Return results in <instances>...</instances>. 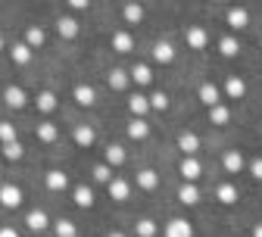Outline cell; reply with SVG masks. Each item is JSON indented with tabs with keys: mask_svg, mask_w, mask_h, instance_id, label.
I'll use <instances>...</instances> for the list:
<instances>
[{
	"mask_svg": "<svg viewBox=\"0 0 262 237\" xmlns=\"http://www.w3.org/2000/svg\"><path fill=\"white\" fill-rule=\"evenodd\" d=\"M0 153H4V159H10V162H19L22 159V144H19V138L16 141H7V144H0Z\"/></svg>",
	"mask_w": 262,
	"mask_h": 237,
	"instance_id": "d590c367",
	"label": "cell"
},
{
	"mask_svg": "<svg viewBox=\"0 0 262 237\" xmlns=\"http://www.w3.org/2000/svg\"><path fill=\"white\" fill-rule=\"evenodd\" d=\"M184 44L190 50H206L209 47V31H206V25H187L184 28Z\"/></svg>",
	"mask_w": 262,
	"mask_h": 237,
	"instance_id": "6da1fadb",
	"label": "cell"
},
{
	"mask_svg": "<svg viewBox=\"0 0 262 237\" xmlns=\"http://www.w3.org/2000/svg\"><path fill=\"white\" fill-rule=\"evenodd\" d=\"M196 100H200L203 106H215V103H222V88L219 84H212V81H203L200 88H196Z\"/></svg>",
	"mask_w": 262,
	"mask_h": 237,
	"instance_id": "5b68a950",
	"label": "cell"
},
{
	"mask_svg": "<svg viewBox=\"0 0 262 237\" xmlns=\"http://www.w3.org/2000/svg\"><path fill=\"white\" fill-rule=\"evenodd\" d=\"M122 19L128 25H141L144 22V7L138 4V0H125V7H122Z\"/></svg>",
	"mask_w": 262,
	"mask_h": 237,
	"instance_id": "484cf974",
	"label": "cell"
},
{
	"mask_svg": "<svg viewBox=\"0 0 262 237\" xmlns=\"http://www.w3.org/2000/svg\"><path fill=\"white\" fill-rule=\"evenodd\" d=\"M200 147H203V141H200V134H196V131H181L178 134V150L184 156H196Z\"/></svg>",
	"mask_w": 262,
	"mask_h": 237,
	"instance_id": "30bf717a",
	"label": "cell"
},
{
	"mask_svg": "<svg viewBox=\"0 0 262 237\" xmlns=\"http://www.w3.org/2000/svg\"><path fill=\"white\" fill-rule=\"evenodd\" d=\"M0 206L19 209L22 206V187L19 184H0Z\"/></svg>",
	"mask_w": 262,
	"mask_h": 237,
	"instance_id": "52a82bcc",
	"label": "cell"
},
{
	"mask_svg": "<svg viewBox=\"0 0 262 237\" xmlns=\"http://www.w3.org/2000/svg\"><path fill=\"white\" fill-rule=\"evenodd\" d=\"M35 134H38L41 144H56V141H59V128H56L53 122H38V125H35Z\"/></svg>",
	"mask_w": 262,
	"mask_h": 237,
	"instance_id": "4dcf8cb0",
	"label": "cell"
},
{
	"mask_svg": "<svg viewBox=\"0 0 262 237\" xmlns=\"http://www.w3.org/2000/svg\"><path fill=\"white\" fill-rule=\"evenodd\" d=\"M222 97H228V100H244L247 97V81L241 75H228L225 78V88H222Z\"/></svg>",
	"mask_w": 262,
	"mask_h": 237,
	"instance_id": "9c48e42d",
	"label": "cell"
},
{
	"mask_svg": "<svg viewBox=\"0 0 262 237\" xmlns=\"http://www.w3.org/2000/svg\"><path fill=\"white\" fill-rule=\"evenodd\" d=\"M25 44H28L31 50H41V47L47 44V31H44L41 25H28V28H25Z\"/></svg>",
	"mask_w": 262,
	"mask_h": 237,
	"instance_id": "83f0119b",
	"label": "cell"
},
{
	"mask_svg": "<svg viewBox=\"0 0 262 237\" xmlns=\"http://www.w3.org/2000/svg\"><path fill=\"white\" fill-rule=\"evenodd\" d=\"M0 237H19V231L13 225H4V228H0Z\"/></svg>",
	"mask_w": 262,
	"mask_h": 237,
	"instance_id": "7bdbcfd3",
	"label": "cell"
},
{
	"mask_svg": "<svg viewBox=\"0 0 262 237\" xmlns=\"http://www.w3.org/2000/svg\"><path fill=\"white\" fill-rule=\"evenodd\" d=\"M106 237H125V234H122V231H110Z\"/></svg>",
	"mask_w": 262,
	"mask_h": 237,
	"instance_id": "f6af8a7d",
	"label": "cell"
},
{
	"mask_svg": "<svg viewBox=\"0 0 262 237\" xmlns=\"http://www.w3.org/2000/svg\"><path fill=\"white\" fill-rule=\"evenodd\" d=\"M128 113L131 116H141V119H147V113H150V100H147V94H131L128 97Z\"/></svg>",
	"mask_w": 262,
	"mask_h": 237,
	"instance_id": "cb8c5ba5",
	"label": "cell"
},
{
	"mask_svg": "<svg viewBox=\"0 0 262 237\" xmlns=\"http://www.w3.org/2000/svg\"><path fill=\"white\" fill-rule=\"evenodd\" d=\"M106 193H110L116 203H125V200H131V184H128L125 178H116V175H113V178L106 181Z\"/></svg>",
	"mask_w": 262,
	"mask_h": 237,
	"instance_id": "e0dca14e",
	"label": "cell"
},
{
	"mask_svg": "<svg viewBox=\"0 0 262 237\" xmlns=\"http://www.w3.org/2000/svg\"><path fill=\"white\" fill-rule=\"evenodd\" d=\"M150 53H153V62H159V66H172V62H175V56H178L172 41H156Z\"/></svg>",
	"mask_w": 262,
	"mask_h": 237,
	"instance_id": "ba28073f",
	"label": "cell"
},
{
	"mask_svg": "<svg viewBox=\"0 0 262 237\" xmlns=\"http://www.w3.org/2000/svg\"><path fill=\"white\" fill-rule=\"evenodd\" d=\"M44 184H47V190H53V193H62L66 187H69V175H66L62 168H50V172L44 175Z\"/></svg>",
	"mask_w": 262,
	"mask_h": 237,
	"instance_id": "44dd1931",
	"label": "cell"
},
{
	"mask_svg": "<svg viewBox=\"0 0 262 237\" xmlns=\"http://www.w3.org/2000/svg\"><path fill=\"white\" fill-rule=\"evenodd\" d=\"M125 134H128L131 141H147L150 138V122L141 119V116H131V122L125 125Z\"/></svg>",
	"mask_w": 262,
	"mask_h": 237,
	"instance_id": "4fadbf2b",
	"label": "cell"
},
{
	"mask_svg": "<svg viewBox=\"0 0 262 237\" xmlns=\"http://www.w3.org/2000/svg\"><path fill=\"white\" fill-rule=\"evenodd\" d=\"M219 53H222L225 59H234V56L241 53V41H237L234 35H222V38H219Z\"/></svg>",
	"mask_w": 262,
	"mask_h": 237,
	"instance_id": "d6a6232c",
	"label": "cell"
},
{
	"mask_svg": "<svg viewBox=\"0 0 262 237\" xmlns=\"http://www.w3.org/2000/svg\"><path fill=\"white\" fill-rule=\"evenodd\" d=\"M91 178H94L97 184H106V181L113 178V168H110L106 162H97V165L91 168Z\"/></svg>",
	"mask_w": 262,
	"mask_h": 237,
	"instance_id": "f35d334b",
	"label": "cell"
},
{
	"mask_svg": "<svg viewBox=\"0 0 262 237\" xmlns=\"http://www.w3.org/2000/svg\"><path fill=\"white\" fill-rule=\"evenodd\" d=\"M72 100H75L78 106H94L97 103V91L91 84H75L72 88Z\"/></svg>",
	"mask_w": 262,
	"mask_h": 237,
	"instance_id": "d4e9b609",
	"label": "cell"
},
{
	"mask_svg": "<svg viewBox=\"0 0 262 237\" xmlns=\"http://www.w3.org/2000/svg\"><path fill=\"white\" fill-rule=\"evenodd\" d=\"M110 47L116 53H131V50L138 47V41H135V35H131L128 28H119V31H113V35H110Z\"/></svg>",
	"mask_w": 262,
	"mask_h": 237,
	"instance_id": "7a4b0ae2",
	"label": "cell"
},
{
	"mask_svg": "<svg viewBox=\"0 0 262 237\" xmlns=\"http://www.w3.org/2000/svg\"><path fill=\"white\" fill-rule=\"evenodd\" d=\"M0 91H4V88H0Z\"/></svg>",
	"mask_w": 262,
	"mask_h": 237,
	"instance_id": "f907efd6",
	"label": "cell"
},
{
	"mask_svg": "<svg viewBox=\"0 0 262 237\" xmlns=\"http://www.w3.org/2000/svg\"><path fill=\"white\" fill-rule=\"evenodd\" d=\"M72 141H75L81 150H91V147H94V141H97V134H94V128H91V125H75V128H72Z\"/></svg>",
	"mask_w": 262,
	"mask_h": 237,
	"instance_id": "603a6c76",
	"label": "cell"
},
{
	"mask_svg": "<svg viewBox=\"0 0 262 237\" xmlns=\"http://www.w3.org/2000/svg\"><path fill=\"white\" fill-rule=\"evenodd\" d=\"M103 162H106L110 168H119V165L128 162V150H125L122 144H106V150H103Z\"/></svg>",
	"mask_w": 262,
	"mask_h": 237,
	"instance_id": "ac0fdd59",
	"label": "cell"
},
{
	"mask_svg": "<svg viewBox=\"0 0 262 237\" xmlns=\"http://www.w3.org/2000/svg\"><path fill=\"white\" fill-rule=\"evenodd\" d=\"M222 165H225V172H228V175H241L244 168H247V159H244L241 150H225Z\"/></svg>",
	"mask_w": 262,
	"mask_h": 237,
	"instance_id": "9a60e30c",
	"label": "cell"
},
{
	"mask_svg": "<svg viewBox=\"0 0 262 237\" xmlns=\"http://www.w3.org/2000/svg\"><path fill=\"white\" fill-rule=\"evenodd\" d=\"M178 203H184V206H196V203H200V187H196L193 181H184L178 187Z\"/></svg>",
	"mask_w": 262,
	"mask_h": 237,
	"instance_id": "f1b7e54d",
	"label": "cell"
},
{
	"mask_svg": "<svg viewBox=\"0 0 262 237\" xmlns=\"http://www.w3.org/2000/svg\"><path fill=\"white\" fill-rule=\"evenodd\" d=\"M16 141V125L13 122H0V144Z\"/></svg>",
	"mask_w": 262,
	"mask_h": 237,
	"instance_id": "ab89813d",
	"label": "cell"
},
{
	"mask_svg": "<svg viewBox=\"0 0 262 237\" xmlns=\"http://www.w3.org/2000/svg\"><path fill=\"white\" fill-rule=\"evenodd\" d=\"M106 84H110V91H128V84H131L128 69H122V66H113V69L106 72Z\"/></svg>",
	"mask_w": 262,
	"mask_h": 237,
	"instance_id": "d6986e66",
	"label": "cell"
},
{
	"mask_svg": "<svg viewBox=\"0 0 262 237\" xmlns=\"http://www.w3.org/2000/svg\"><path fill=\"white\" fill-rule=\"evenodd\" d=\"M247 172H250L256 181H262V156H253V159L247 162Z\"/></svg>",
	"mask_w": 262,
	"mask_h": 237,
	"instance_id": "60d3db41",
	"label": "cell"
},
{
	"mask_svg": "<svg viewBox=\"0 0 262 237\" xmlns=\"http://www.w3.org/2000/svg\"><path fill=\"white\" fill-rule=\"evenodd\" d=\"M75 13H84V10H91V0H66Z\"/></svg>",
	"mask_w": 262,
	"mask_h": 237,
	"instance_id": "b9f144b4",
	"label": "cell"
},
{
	"mask_svg": "<svg viewBox=\"0 0 262 237\" xmlns=\"http://www.w3.org/2000/svg\"><path fill=\"white\" fill-rule=\"evenodd\" d=\"M72 203H75L78 209H91V206H94V187L78 184V187L72 190Z\"/></svg>",
	"mask_w": 262,
	"mask_h": 237,
	"instance_id": "1f68e13d",
	"label": "cell"
},
{
	"mask_svg": "<svg viewBox=\"0 0 262 237\" xmlns=\"http://www.w3.org/2000/svg\"><path fill=\"white\" fill-rule=\"evenodd\" d=\"M0 97H4V103H7L10 110H22V106L28 103V94H25L19 84H10V88H4V91H0Z\"/></svg>",
	"mask_w": 262,
	"mask_h": 237,
	"instance_id": "7c38bea8",
	"label": "cell"
},
{
	"mask_svg": "<svg viewBox=\"0 0 262 237\" xmlns=\"http://www.w3.org/2000/svg\"><path fill=\"white\" fill-rule=\"evenodd\" d=\"M209 110V122L212 125H228L231 122V110H228L225 103H215V106H206Z\"/></svg>",
	"mask_w": 262,
	"mask_h": 237,
	"instance_id": "e575fe53",
	"label": "cell"
},
{
	"mask_svg": "<svg viewBox=\"0 0 262 237\" xmlns=\"http://www.w3.org/2000/svg\"><path fill=\"white\" fill-rule=\"evenodd\" d=\"M219 4H228V0H219Z\"/></svg>",
	"mask_w": 262,
	"mask_h": 237,
	"instance_id": "7dc6e473",
	"label": "cell"
},
{
	"mask_svg": "<svg viewBox=\"0 0 262 237\" xmlns=\"http://www.w3.org/2000/svg\"><path fill=\"white\" fill-rule=\"evenodd\" d=\"M50 228L56 237H78V228L72 219H56V222H50Z\"/></svg>",
	"mask_w": 262,
	"mask_h": 237,
	"instance_id": "836d02e7",
	"label": "cell"
},
{
	"mask_svg": "<svg viewBox=\"0 0 262 237\" xmlns=\"http://www.w3.org/2000/svg\"><path fill=\"white\" fill-rule=\"evenodd\" d=\"M0 175H4V168H0Z\"/></svg>",
	"mask_w": 262,
	"mask_h": 237,
	"instance_id": "c3c4849f",
	"label": "cell"
},
{
	"mask_svg": "<svg viewBox=\"0 0 262 237\" xmlns=\"http://www.w3.org/2000/svg\"><path fill=\"white\" fill-rule=\"evenodd\" d=\"M253 237H262V222H259V225H253Z\"/></svg>",
	"mask_w": 262,
	"mask_h": 237,
	"instance_id": "ee69618b",
	"label": "cell"
},
{
	"mask_svg": "<svg viewBox=\"0 0 262 237\" xmlns=\"http://www.w3.org/2000/svg\"><path fill=\"white\" fill-rule=\"evenodd\" d=\"M225 22H228V28L244 31V28H250V10H247V7H228Z\"/></svg>",
	"mask_w": 262,
	"mask_h": 237,
	"instance_id": "277c9868",
	"label": "cell"
},
{
	"mask_svg": "<svg viewBox=\"0 0 262 237\" xmlns=\"http://www.w3.org/2000/svg\"><path fill=\"white\" fill-rule=\"evenodd\" d=\"M162 234L166 237H193V225L187 219H169L162 225Z\"/></svg>",
	"mask_w": 262,
	"mask_h": 237,
	"instance_id": "5bb4252c",
	"label": "cell"
},
{
	"mask_svg": "<svg viewBox=\"0 0 262 237\" xmlns=\"http://www.w3.org/2000/svg\"><path fill=\"white\" fill-rule=\"evenodd\" d=\"M25 228L35 231V234H41V231L50 228V216H47L44 209H28V212H25Z\"/></svg>",
	"mask_w": 262,
	"mask_h": 237,
	"instance_id": "2e32d148",
	"label": "cell"
},
{
	"mask_svg": "<svg viewBox=\"0 0 262 237\" xmlns=\"http://www.w3.org/2000/svg\"><path fill=\"white\" fill-rule=\"evenodd\" d=\"M128 78H131V84H138V88H150L153 84V69L147 62H135L128 69Z\"/></svg>",
	"mask_w": 262,
	"mask_h": 237,
	"instance_id": "8fae6325",
	"label": "cell"
},
{
	"mask_svg": "<svg viewBox=\"0 0 262 237\" xmlns=\"http://www.w3.org/2000/svg\"><path fill=\"white\" fill-rule=\"evenodd\" d=\"M178 175H181L184 181H196V178L203 175L200 159H196V156H181V162H178Z\"/></svg>",
	"mask_w": 262,
	"mask_h": 237,
	"instance_id": "8992f818",
	"label": "cell"
},
{
	"mask_svg": "<svg viewBox=\"0 0 262 237\" xmlns=\"http://www.w3.org/2000/svg\"><path fill=\"white\" fill-rule=\"evenodd\" d=\"M135 184H138V190L153 193V190L159 187V175H156V168H141L138 178H135Z\"/></svg>",
	"mask_w": 262,
	"mask_h": 237,
	"instance_id": "7402d4cb",
	"label": "cell"
},
{
	"mask_svg": "<svg viewBox=\"0 0 262 237\" xmlns=\"http://www.w3.org/2000/svg\"><path fill=\"white\" fill-rule=\"evenodd\" d=\"M4 47H7V44H4V35H0V50H4Z\"/></svg>",
	"mask_w": 262,
	"mask_h": 237,
	"instance_id": "bcb514c9",
	"label": "cell"
},
{
	"mask_svg": "<svg viewBox=\"0 0 262 237\" xmlns=\"http://www.w3.org/2000/svg\"><path fill=\"white\" fill-rule=\"evenodd\" d=\"M56 35H59L62 41H75V38L81 35L78 19H75V16H59V19H56Z\"/></svg>",
	"mask_w": 262,
	"mask_h": 237,
	"instance_id": "3957f363",
	"label": "cell"
},
{
	"mask_svg": "<svg viewBox=\"0 0 262 237\" xmlns=\"http://www.w3.org/2000/svg\"><path fill=\"white\" fill-rule=\"evenodd\" d=\"M237 184H231V181H222L219 187H215V200L222 203V206H231V203H237Z\"/></svg>",
	"mask_w": 262,
	"mask_h": 237,
	"instance_id": "4316f807",
	"label": "cell"
},
{
	"mask_svg": "<svg viewBox=\"0 0 262 237\" xmlns=\"http://www.w3.org/2000/svg\"><path fill=\"white\" fill-rule=\"evenodd\" d=\"M259 47H262V41H259Z\"/></svg>",
	"mask_w": 262,
	"mask_h": 237,
	"instance_id": "681fc988",
	"label": "cell"
},
{
	"mask_svg": "<svg viewBox=\"0 0 262 237\" xmlns=\"http://www.w3.org/2000/svg\"><path fill=\"white\" fill-rule=\"evenodd\" d=\"M147 100H150V110H156V113H166L169 110V94L166 91H153Z\"/></svg>",
	"mask_w": 262,
	"mask_h": 237,
	"instance_id": "74e56055",
	"label": "cell"
},
{
	"mask_svg": "<svg viewBox=\"0 0 262 237\" xmlns=\"http://www.w3.org/2000/svg\"><path fill=\"white\" fill-rule=\"evenodd\" d=\"M135 234H138V237H156L159 228H156L153 219H138V222H135Z\"/></svg>",
	"mask_w": 262,
	"mask_h": 237,
	"instance_id": "8d00e7d4",
	"label": "cell"
},
{
	"mask_svg": "<svg viewBox=\"0 0 262 237\" xmlns=\"http://www.w3.org/2000/svg\"><path fill=\"white\" fill-rule=\"evenodd\" d=\"M10 56H13V62H16V66H28L31 59H35V50H31L25 41H16V44L10 47Z\"/></svg>",
	"mask_w": 262,
	"mask_h": 237,
	"instance_id": "f546056e",
	"label": "cell"
},
{
	"mask_svg": "<svg viewBox=\"0 0 262 237\" xmlns=\"http://www.w3.org/2000/svg\"><path fill=\"white\" fill-rule=\"evenodd\" d=\"M35 106H38V113L50 116V113H56L59 100H56V94H53L50 88H44V91H38V97H35Z\"/></svg>",
	"mask_w": 262,
	"mask_h": 237,
	"instance_id": "ffe728a7",
	"label": "cell"
}]
</instances>
